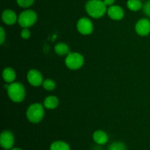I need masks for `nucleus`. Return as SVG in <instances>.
<instances>
[{
    "mask_svg": "<svg viewBox=\"0 0 150 150\" xmlns=\"http://www.w3.org/2000/svg\"><path fill=\"white\" fill-rule=\"evenodd\" d=\"M85 9L89 16L94 18H100L107 13V6L102 0H89Z\"/></svg>",
    "mask_w": 150,
    "mask_h": 150,
    "instance_id": "obj_1",
    "label": "nucleus"
},
{
    "mask_svg": "<svg viewBox=\"0 0 150 150\" xmlns=\"http://www.w3.org/2000/svg\"><path fill=\"white\" fill-rule=\"evenodd\" d=\"M9 98L15 103H21L26 96V89L23 85L19 82H13L7 86Z\"/></svg>",
    "mask_w": 150,
    "mask_h": 150,
    "instance_id": "obj_2",
    "label": "nucleus"
},
{
    "mask_svg": "<svg viewBox=\"0 0 150 150\" xmlns=\"http://www.w3.org/2000/svg\"><path fill=\"white\" fill-rule=\"evenodd\" d=\"M44 105L39 103H35L28 107L26 110V117L30 122L37 124L42 121L45 115Z\"/></svg>",
    "mask_w": 150,
    "mask_h": 150,
    "instance_id": "obj_3",
    "label": "nucleus"
},
{
    "mask_svg": "<svg viewBox=\"0 0 150 150\" xmlns=\"http://www.w3.org/2000/svg\"><path fill=\"white\" fill-rule=\"evenodd\" d=\"M38 20V14L32 10H26L20 13L18 23L22 28H29L33 26Z\"/></svg>",
    "mask_w": 150,
    "mask_h": 150,
    "instance_id": "obj_4",
    "label": "nucleus"
},
{
    "mask_svg": "<svg viewBox=\"0 0 150 150\" xmlns=\"http://www.w3.org/2000/svg\"><path fill=\"white\" fill-rule=\"evenodd\" d=\"M66 66L73 70H79L84 63V58L83 55L78 52H70L66 56L64 60Z\"/></svg>",
    "mask_w": 150,
    "mask_h": 150,
    "instance_id": "obj_5",
    "label": "nucleus"
},
{
    "mask_svg": "<svg viewBox=\"0 0 150 150\" xmlns=\"http://www.w3.org/2000/svg\"><path fill=\"white\" fill-rule=\"evenodd\" d=\"M76 28L79 33L83 35H89L92 34L94 29L92 22L91 21L90 19L86 17L81 18L78 21Z\"/></svg>",
    "mask_w": 150,
    "mask_h": 150,
    "instance_id": "obj_6",
    "label": "nucleus"
},
{
    "mask_svg": "<svg viewBox=\"0 0 150 150\" xmlns=\"http://www.w3.org/2000/svg\"><path fill=\"white\" fill-rule=\"evenodd\" d=\"M15 143L13 133L10 130H4L0 136V144L5 150L11 149Z\"/></svg>",
    "mask_w": 150,
    "mask_h": 150,
    "instance_id": "obj_7",
    "label": "nucleus"
},
{
    "mask_svg": "<svg viewBox=\"0 0 150 150\" xmlns=\"http://www.w3.org/2000/svg\"><path fill=\"white\" fill-rule=\"evenodd\" d=\"M28 82L33 86H40L43 83V78L40 71L35 69L29 70L26 75Z\"/></svg>",
    "mask_w": 150,
    "mask_h": 150,
    "instance_id": "obj_8",
    "label": "nucleus"
},
{
    "mask_svg": "<svg viewBox=\"0 0 150 150\" xmlns=\"http://www.w3.org/2000/svg\"><path fill=\"white\" fill-rule=\"evenodd\" d=\"M136 33L140 36H147L150 34V20L142 18L139 20L135 26Z\"/></svg>",
    "mask_w": 150,
    "mask_h": 150,
    "instance_id": "obj_9",
    "label": "nucleus"
},
{
    "mask_svg": "<svg viewBox=\"0 0 150 150\" xmlns=\"http://www.w3.org/2000/svg\"><path fill=\"white\" fill-rule=\"evenodd\" d=\"M107 14L110 18L114 21H120L124 18L125 12L123 9L119 5H112L108 7Z\"/></svg>",
    "mask_w": 150,
    "mask_h": 150,
    "instance_id": "obj_10",
    "label": "nucleus"
},
{
    "mask_svg": "<svg viewBox=\"0 0 150 150\" xmlns=\"http://www.w3.org/2000/svg\"><path fill=\"white\" fill-rule=\"evenodd\" d=\"M18 17L16 13L10 9L4 10L1 13V20L5 24L13 25L17 22Z\"/></svg>",
    "mask_w": 150,
    "mask_h": 150,
    "instance_id": "obj_11",
    "label": "nucleus"
},
{
    "mask_svg": "<svg viewBox=\"0 0 150 150\" xmlns=\"http://www.w3.org/2000/svg\"><path fill=\"white\" fill-rule=\"evenodd\" d=\"M92 139H93L94 142L98 144L104 145L108 142V136L107 133L103 130H98L93 133Z\"/></svg>",
    "mask_w": 150,
    "mask_h": 150,
    "instance_id": "obj_12",
    "label": "nucleus"
},
{
    "mask_svg": "<svg viewBox=\"0 0 150 150\" xmlns=\"http://www.w3.org/2000/svg\"><path fill=\"white\" fill-rule=\"evenodd\" d=\"M2 78L6 83H11L14 82L16 78V73L12 67H5L2 71Z\"/></svg>",
    "mask_w": 150,
    "mask_h": 150,
    "instance_id": "obj_13",
    "label": "nucleus"
},
{
    "mask_svg": "<svg viewBox=\"0 0 150 150\" xmlns=\"http://www.w3.org/2000/svg\"><path fill=\"white\" fill-rule=\"evenodd\" d=\"M59 99L54 95H50L45 98L44 100L43 105L47 109H55L59 105Z\"/></svg>",
    "mask_w": 150,
    "mask_h": 150,
    "instance_id": "obj_14",
    "label": "nucleus"
},
{
    "mask_svg": "<svg viewBox=\"0 0 150 150\" xmlns=\"http://www.w3.org/2000/svg\"><path fill=\"white\" fill-rule=\"evenodd\" d=\"M54 51L56 54L59 56H67L70 52V48L64 42L57 43L54 47Z\"/></svg>",
    "mask_w": 150,
    "mask_h": 150,
    "instance_id": "obj_15",
    "label": "nucleus"
},
{
    "mask_svg": "<svg viewBox=\"0 0 150 150\" xmlns=\"http://www.w3.org/2000/svg\"><path fill=\"white\" fill-rule=\"evenodd\" d=\"M50 150H70V147L66 142L57 141L53 142L50 146Z\"/></svg>",
    "mask_w": 150,
    "mask_h": 150,
    "instance_id": "obj_16",
    "label": "nucleus"
},
{
    "mask_svg": "<svg viewBox=\"0 0 150 150\" xmlns=\"http://www.w3.org/2000/svg\"><path fill=\"white\" fill-rule=\"evenodd\" d=\"M127 7L131 11L137 12L143 7V5L141 0H127Z\"/></svg>",
    "mask_w": 150,
    "mask_h": 150,
    "instance_id": "obj_17",
    "label": "nucleus"
},
{
    "mask_svg": "<svg viewBox=\"0 0 150 150\" xmlns=\"http://www.w3.org/2000/svg\"><path fill=\"white\" fill-rule=\"evenodd\" d=\"M42 86L45 90L52 91L56 88V83L52 79H48L43 81V83H42Z\"/></svg>",
    "mask_w": 150,
    "mask_h": 150,
    "instance_id": "obj_18",
    "label": "nucleus"
},
{
    "mask_svg": "<svg viewBox=\"0 0 150 150\" xmlns=\"http://www.w3.org/2000/svg\"><path fill=\"white\" fill-rule=\"evenodd\" d=\"M108 150H126V146L123 142H115L109 145Z\"/></svg>",
    "mask_w": 150,
    "mask_h": 150,
    "instance_id": "obj_19",
    "label": "nucleus"
},
{
    "mask_svg": "<svg viewBox=\"0 0 150 150\" xmlns=\"http://www.w3.org/2000/svg\"><path fill=\"white\" fill-rule=\"evenodd\" d=\"M35 0H16V2L20 7L23 8H27L34 4Z\"/></svg>",
    "mask_w": 150,
    "mask_h": 150,
    "instance_id": "obj_20",
    "label": "nucleus"
},
{
    "mask_svg": "<svg viewBox=\"0 0 150 150\" xmlns=\"http://www.w3.org/2000/svg\"><path fill=\"white\" fill-rule=\"evenodd\" d=\"M31 32L28 28H23V29L21 32V37L22 39L27 40L30 38Z\"/></svg>",
    "mask_w": 150,
    "mask_h": 150,
    "instance_id": "obj_21",
    "label": "nucleus"
},
{
    "mask_svg": "<svg viewBox=\"0 0 150 150\" xmlns=\"http://www.w3.org/2000/svg\"><path fill=\"white\" fill-rule=\"evenodd\" d=\"M143 11L146 16L150 17V0L146 1L143 6Z\"/></svg>",
    "mask_w": 150,
    "mask_h": 150,
    "instance_id": "obj_22",
    "label": "nucleus"
},
{
    "mask_svg": "<svg viewBox=\"0 0 150 150\" xmlns=\"http://www.w3.org/2000/svg\"><path fill=\"white\" fill-rule=\"evenodd\" d=\"M5 40V32L3 27H0V44H3Z\"/></svg>",
    "mask_w": 150,
    "mask_h": 150,
    "instance_id": "obj_23",
    "label": "nucleus"
},
{
    "mask_svg": "<svg viewBox=\"0 0 150 150\" xmlns=\"http://www.w3.org/2000/svg\"><path fill=\"white\" fill-rule=\"evenodd\" d=\"M103 2L105 3V4L107 7L114 5V2H115V0H103Z\"/></svg>",
    "mask_w": 150,
    "mask_h": 150,
    "instance_id": "obj_24",
    "label": "nucleus"
},
{
    "mask_svg": "<svg viewBox=\"0 0 150 150\" xmlns=\"http://www.w3.org/2000/svg\"><path fill=\"white\" fill-rule=\"evenodd\" d=\"M11 150H22L21 148H18V147H16V148H13V149H11Z\"/></svg>",
    "mask_w": 150,
    "mask_h": 150,
    "instance_id": "obj_25",
    "label": "nucleus"
}]
</instances>
